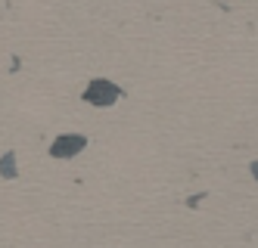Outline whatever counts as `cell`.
<instances>
[{"label": "cell", "instance_id": "1", "mask_svg": "<svg viewBox=\"0 0 258 248\" xmlns=\"http://www.w3.org/2000/svg\"><path fill=\"white\" fill-rule=\"evenodd\" d=\"M81 100L90 103V106H97V109H109V106H115L121 100V87L115 81H109V78H94L84 87Z\"/></svg>", "mask_w": 258, "mask_h": 248}, {"label": "cell", "instance_id": "3", "mask_svg": "<svg viewBox=\"0 0 258 248\" xmlns=\"http://www.w3.org/2000/svg\"><path fill=\"white\" fill-rule=\"evenodd\" d=\"M0 174H4V177H16V155H13V152H7V155L0 158Z\"/></svg>", "mask_w": 258, "mask_h": 248}, {"label": "cell", "instance_id": "2", "mask_svg": "<svg viewBox=\"0 0 258 248\" xmlns=\"http://www.w3.org/2000/svg\"><path fill=\"white\" fill-rule=\"evenodd\" d=\"M84 146H87V137H81V133H59V137L50 143V155L53 158H72V155H78Z\"/></svg>", "mask_w": 258, "mask_h": 248}]
</instances>
